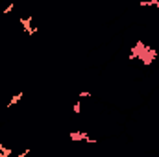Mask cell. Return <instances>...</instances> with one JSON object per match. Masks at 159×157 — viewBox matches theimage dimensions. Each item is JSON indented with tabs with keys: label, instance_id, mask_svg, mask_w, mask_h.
<instances>
[{
	"label": "cell",
	"instance_id": "6da1fadb",
	"mask_svg": "<svg viewBox=\"0 0 159 157\" xmlns=\"http://www.w3.org/2000/svg\"><path fill=\"white\" fill-rule=\"evenodd\" d=\"M22 98H24V92L20 91V92H17V94H13V96H11V100H9V102H7L6 105H7V107H13V105H15V104H19V102L22 100Z\"/></svg>",
	"mask_w": 159,
	"mask_h": 157
},
{
	"label": "cell",
	"instance_id": "7a4b0ae2",
	"mask_svg": "<svg viewBox=\"0 0 159 157\" xmlns=\"http://www.w3.org/2000/svg\"><path fill=\"white\" fill-rule=\"evenodd\" d=\"M141 7H159V0H148V2H139Z\"/></svg>",
	"mask_w": 159,
	"mask_h": 157
},
{
	"label": "cell",
	"instance_id": "3957f363",
	"mask_svg": "<svg viewBox=\"0 0 159 157\" xmlns=\"http://www.w3.org/2000/svg\"><path fill=\"white\" fill-rule=\"evenodd\" d=\"M80 111H81V104L76 102V104H74V107H72V113H74V115H78Z\"/></svg>",
	"mask_w": 159,
	"mask_h": 157
},
{
	"label": "cell",
	"instance_id": "277c9868",
	"mask_svg": "<svg viewBox=\"0 0 159 157\" xmlns=\"http://www.w3.org/2000/svg\"><path fill=\"white\" fill-rule=\"evenodd\" d=\"M91 96H93V94H91L89 91H81V92H80V98H91Z\"/></svg>",
	"mask_w": 159,
	"mask_h": 157
},
{
	"label": "cell",
	"instance_id": "5b68a950",
	"mask_svg": "<svg viewBox=\"0 0 159 157\" xmlns=\"http://www.w3.org/2000/svg\"><path fill=\"white\" fill-rule=\"evenodd\" d=\"M28 155H30V148H24V152H22V154H19L17 157H28Z\"/></svg>",
	"mask_w": 159,
	"mask_h": 157
}]
</instances>
